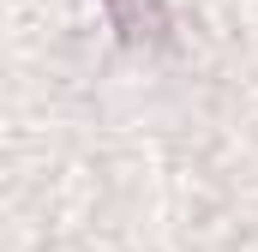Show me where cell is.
<instances>
[{
	"label": "cell",
	"instance_id": "cell-1",
	"mask_svg": "<svg viewBox=\"0 0 258 252\" xmlns=\"http://www.w3.org/2000/svg\"><path fill=\"white\" fill-rule=\"evenodd\" d=\"M126 36H162V6L156 0H108Z\"/></svg>",
	"mask_w": 258,
	"mask_h": 252
}]
</instances>
